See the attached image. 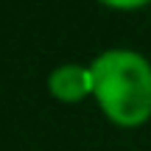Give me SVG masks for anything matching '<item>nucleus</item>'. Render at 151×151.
Here are the masks:
<instances>
[{"label": "nucleus", "instance_id": "f257e3e1", "mask_svg": "<svg viewBox=\"0 0 151 151\" xmlns=\"http://www.w3.org/2000/svg\"><path fill=\"white\" fill-rule=\"evenodd\" d=\"M104 115L118 126H140L151 118V62L137 50L112 48L90 65Z\"/></svg>", "mask_w": 151, "mask_h": 151}, {"label": "nucleus", "instance_id": "f03ea898", "mask_svg": "<svg viewBox=\"0 0 151 151\" xmlns=\"http://www.w3.org/2000/svg\"><path fill=\"white\" fill-rule=\"evenodd\" d=\"M48 90L59 101H70V104L81 101L84 95H90L95 90L92 70L84 67V65H62L48 76Z\"/></svg>", "mask_w": 151, "mask_h": 151}, {"label": "nucleus", "instance_id": "7ed1b4c3", "mask_svg": "<svg viewBox=\"0 0 151 151\" xmlns=\"http://www.w3.org/2000/svg\"><path fill=\"white\" fill-rule=\"evenodd\" d=\"M104 6H109V9H123V11H132V9H140V6L151 3V0H101Z\"/></svg>", "mask_w": 151, "mask_h": 151}]
</instances>
